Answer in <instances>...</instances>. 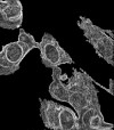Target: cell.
Wrapping results in <instances>:
<instances>
[{
	"label": "cell",
	"mask_w": 114,
	"mask_h": 130,
	"mask_svg": "<svg viewBox=\"0 0 114 130\" xmlns=\"http://www.w3.org/2000/svg\"><path fill=\"white\" fill-rule=\"evenodd\" d=\"M67 103L78 118L89 108L101 107L98 89L95 80L82 69H72V75L67 78Z\"/></svg>",
	"instance_id": "1"
},
{
	"label": "cell",
	"mask_w": 114,
	"mask_h": 130,
	"mask_svg": "<svg viewBox=\"0 0 114 130\" xmlns=\"http://www.w3.org/2000/svg\"><path fill=\"white\" fill-rule=\"evenodd\" d=\"M38 42L34 37L25 30L20 29L17 41L4 45L0 50V76L11 75L21 67V63L27 54L34 48Z\"/></svg>",
	"instance_id": "2"
},
{
	"label": "cell",
	"mask_w": 114,
	"mask_h": 130,
	"mask_svg": "<svg viewBox=\"0 0 114 130\" xmlns=\"http://www.w3.org/2000/svg\"><path fill=\"white\" fill-rule=\"evenodd\" d=\"M39 103V114L47 130H80L79 118L71 107L41 97Z\"/></svg>",
	"instance_id": "3"
},
{
	"label": "cell",
	"mask_w": 114,
	"mask_h": 130,
	"mask_svg": "<svg viewBox=\"0 0 114 130\" xmlns=\"http://www.w3.org/2000/svg\"><path fill=\"white\" fill-rule=\"evenodd\" d=\"M78 26L82 31L86 41L94 48L95 53L108 65H114V37L111 30H104L94 24L92 21L85 16H80Z\"/></svg>",
	"instance_id": "4"
},
{
	"label": "cell",
	"mask_w": 114,
	"mask_h": 130,
	"mask_svg": "<svg viewBox=\"0 0 114 130\" xmlns=\"http://www.w3.org/2000/svg\"><path fill=\"white\" fill-rule=\"evenodd\" d=\"M37 49H39L40 52L41 63L45 67L55 69V67H60L65 64H74L71 55L64 48H62L57 39L48 32L43 33L41 41L38 42Z\"/></svg>",
	"instance_id": "5"
},
{
	"label": "cell",
	"mask_w": 114,
	"mask_h": 130,
	"mask_svg": "<svg viewBox=\"0 0 114 130\" xmlns=\"http://www.w3.org/2000/svg\"><path fill=\"white\" fill-rule=\"evenodd\" d=\"M23 5L20 0H0V27L17 30L23 24Z\"/></svg>",
	"instance_id": "6"
},
{
	"label": "cell",
	"mask_w": 114,
	"mask_h": 130,
	"mask_svg": "<svg viewBox=\"0 0 114 130\" xmlns=\"http://www.w3.org/2000/svg\"><path fill=\"white\" fill-rule=\"evenodd\" d=\"M80 130H114V126L105 121L102 107L89 108L79 117Z\"/></svg>",
	"instance_id": "7"
},
{
	"label": "cell",
	"mask_w": 114,
	"mask_h": 130,
	"mask_svg": "<svg viewBox=\"0 0 114 130\" xmlns=\"http://www.w3.org/2000/svg\"><path fill=\"white\" fill-rule=\"evenodd\" d=\"M52 82L49 85V95L53 97V99L62 103H67V87L63 79H67V75L62 72V67H55L53 69L52 73Z\"/></svg>",
	"instance_id": "8"
},
{
	"label": "cell",
	"mask_w": 114,
	"mask_h": 130,
	"mask_svg": "<svg viewBox=\"0 0 114 130\" xmlns=\"http://www.w3.org/2000/svg\"><path fill=\"white\" fill-rule=\"evenodd\" d=\"M110 94L114 95V92H113V80H112V79L110 80Z\"/></svg>",
	"instance_id": "9"
}]
</instances>
